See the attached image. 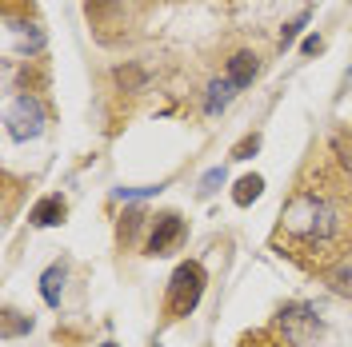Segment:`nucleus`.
Listing matches in <instances>:
<instances>
[{
  "label": "nucleus",
  "instance_id": "obj_1",
  "mask_svg": "<svg viewBox=\"0 0 352 347\" xmlns=\"http://www.w3.org/2000/svg\"><path fill=\"white\" fill-rule=\"evenodd\" d=\"M349 232V212L344 204L329 192L300 188L280 212V243H292L300 252H329Z\"/></svg>",
  "mask_w": 352,
  "mask_h": 347
},
{
  "label": "nucleus",
  "instance_id": "obj_2",
  "mask_svg": "<svg viewBox=\"0 0 352 347\" xmlns=\"http://www.w3.org/2000/svg\"><path fill=\"white\" fill-rule=\"evenodd\" d=\"M204 267L197 260H184L180 267L173 272V280H168V296H164V320H184L188 311H197L200 296H204Z\"/></svg>",
  "mask_w": 352,
  "mask_h": 347
},
{
  "label": "nucleus",
  "instance_id": "obj_3",
  "mask_svg": "<svg viewBox=\"0 0 352 347\" xmlns=\"http://www.w3.org/2000/svg\"><path fill=\"white\" fill-rule=\"evenodd\" d=\"M44 128V108L36 96H21L12 112H8V136L12 140H32V136H41Z\"/></svg>",
  "mask_w": 352,
  "mask_h": 347
},
{
  "label": "nucleus",
  "instance_id": "obj_4",
  "mask_svg": "<svg viewBox=\"0 0 352 347\" xmlns=\"http://www.w3.org/2000/svg\"><path fill=\"white\" fill-rule=\"evenodd\" d=\"M180 236H184V219L176 216V212L156 216L153 236H148V256H168L176 243H180Z\"/></svg>",
  "mask_w": 352,
  "mask_h": 347
},
{
  "label": "nucleus",
  "instance_id": "obj_5",
  "mask_svg": "<svg viewBox=\"0 0 352 347\" xmlns=\"http://www.w3.org/2000/svg\"><path fill=\"white\" fill-rule=\"evenodd\" d=\"M28 219H32L36 228H56V224L65 219V200H60V195H44L41 204L28 212Z\"/></svg>",
  "mask_w": 352,
  "mask_h": 347
},
{
  "label": "nucleus",
  "instance_id": "obj_6",
  "mask_svg": "<svg viewBox=\"0 0 352 347\" xmlns=\"http://www.w3.org/2000/svg\"><path fill=\"white\" fill-rule=\"evenodd\" d=\"M261 72V64H256V56L252 52H236L232 60H228V80L236 88H244V84H252V76Z\"/></svg>",
  "mask_w": 352,
  "mask_h": 347
},
{
  "label": "nucleus",
  "instance_id": "obj_7",
  "mask_svg": "<svg viewBox=\"0 0 352 347\" xmlns=\"http://www.w3.org/2000/svg\"><path fill=\"white\" fill-rule=\"evenodd\" d=\"M60 291H65V263H52L48 272L41 276V296H44V304H60Z\"/></svg>",
  "mask_w": 352,
  "mask_h": 347
},
{
  "label": "nucleus",
  "instance_id": "obj_8",
  "mask_svg": "<svg viewBox=\"0 0 352 347\" xmlns=\"http://www.w3.org/2000/svg\"><path fill=\"white\" fill-rule=\"evenodd\" d=\"M232 92H236V84H232L228 76H224V80H212V88H208V104H204V108L217 116V112L224 108L228 100H232Z\"/></svg>",
  "mask_w": 352,
  "mask_h": 347
},
{
  "label": "nucleus",
  "instance_id": "obj_9",
  "mask_svg": "<svg viewBox=\"0 0 352 347\" xmlns=\"http://www.w3.org/2000/svg\"><path fill=\"white\" fill-rule=\"evenodd\" d=\"M261 188H264L261 176H244V180H236V188H232V200H236L241 208H248V204L261 195Z\"/></svg>",
  "mask_w": 352,
  "mask_h": 347
},
{
  "label": "nucleus",
  "instance_id": "obj_10",
  "mask_svg": "<svg viewBox=\"0 0 352 347\" xmlns=\"http://www.w3.org/2000/svg\"><path fill=\"white\" fill-rule=\"evenodd\" d=\"M241 347H296V344H288V339H276L272 331H256V335H244Z\"/></svg>",
  "mask_w": 352,
  "mask_h": 347
},
{
  "label": "nucleus",
  "instance_id": "obj_11",
  "mask_svg": "<svg viewBox=\"0 0 352 347\" xmlns=\"http://www.w3.org/2000/svg\"><path fill=\"white\" fill-rule=\"evenodd\" d=\"M21 327H32V320H16V311H8V320H4V335H16Z\"/></svg>",
  "mask_w": 352,
  "mask_h": 347
},
{
  "label": "nucleus",
  "instance_id": "obj_12",
  "mask_svg": "<svg viewBox=\"0 0 352 347\" xmlns=\"http://www.w3.org/2000/svg\"><path fill=\"white\" fill-rule=\"evenodd\" d=\"M305 21H308V16H296V21H292V24H288V28H285V36H280V44H285V48H288V44H292V40H296V32L305 28Z\"/></svg>",
  "mask_w": 352,
  "mask_h": 347
},
{
  "label": "nucleus",
  "instance_id": "obj_13",
  "mask_svg": "<svg viewBox=\"0 0 352 347\" xmlns=\"http://www.w3.org/2000/svg\"><path fill=\"white\" fill-rule=\"evenodd\" d=\"M256 144H261L256 136H252V140H244L241 148H236V160H248V152H256Z\"/></svg>",
  "mask_w": 352,
  "mask_h": 347
},
{
  "label": "nucleus",
  "instance_id": "obj_14",
  "mask_svg": "<svg viewBox=\"0 0 352 347\" xmlns=\"http://www.w3.org/2000/svg\"><path fill=\"white\" fill-rule=\"evenodd\" d=\"M220 180H224V172H208V176H204V192H212Z\"/></svg>",
  "mask_w": 352,
  "mask_h": 347
},
{
  "label": "nucleus",
  "instance_id": "obj_15",
  "mask_svg": "<svg viewBox=\"0 0 352 347\" xmlns=\"http://www.w3.org/2000/svg\"><path fill=\"white\" fill-rule=\"evenodd\" d=\"M100 347H116V344H112V339H109V344H100Z\"/></svg>",
  "mask_w": 352,
  "mask_h": 347
}]
</instances>
